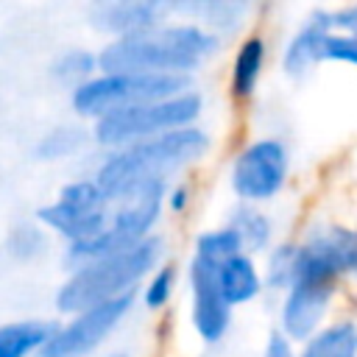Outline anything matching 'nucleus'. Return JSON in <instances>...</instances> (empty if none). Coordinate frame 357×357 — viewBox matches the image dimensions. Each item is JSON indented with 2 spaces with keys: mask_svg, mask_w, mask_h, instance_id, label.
I'll return each mask as SVG.
<instances>
[{
  "mask_svg": "<svg viewBox=\"0 0 357 357\" xmlns=\"http://www.w3.org/2000/svg\"><path fill=\"white\" fill-rule=\"evenodd\" d=\"M298 357H357V324L337 321L318 329L301 349Z\"/></svg>",
  "mask_w": 357,
  "mask_h": 357,
  "instance_id": "nucleus-16",
  "label": "nucleus"
},
{
  "mask_svg": "<svg viewBox=\"0 0 357 357\" xmlns=\"http://www.w3.org/2000/svg\"><path fill=\"white\" fill-rule=\"evenodd\" d=\"M220 257L195 251L190 262V287H192V326L204 343H218L229 332L231 304L220 287Z\"/></svg>",
  "mask_w": 357,
  "mask_h": 357,
  "instance_id": "nucleus-8",
  "label": "nucleus"
},
{
  "mask_svg": "<svg viewBox=\"0 0 357 357\" xmlns=\"http://www.w3.org/2000/svg\"><path fill=\"white\" fill-rule=\"evenodd\" d=\"M45 245H47L45 234L36 226H31V223H22V226L11 229V234H8V254L14 259H20V262L36 259L45 251Z\"/></svg>",
  "mask_w": 357,
  "mask_h": 357,
  "instance_id": "nucleus-22",
  "label": "nucleus"
},
{
  "mask_svg": "<svg viewBox=\"0 0 357 357\" xmlns=\"http://www.w3.org/2000/svg\"><path fill=\"white\" fill-rule=\"evenodd\" d=\"M187 198H190V195H187V187H176V190L170 192L167 204H170V209H173V212H181V209L187 206Z\"/></svg>",
  "mask_w": 357,
  "mask_h": 357,
  "instance_id": "nucleus-27",
  "label": "nucleus"
},
{
  "mask_svg": "<svg viewBox=\"0 0 357 357\" xmlns=\"http://www.w3.org/2000/svg\"><path fill=\"white\" fill-rule=\"evenodd\" d=\"M95 67H100V59H92V53H86V50H64L50 64V73H53L56 81L78 86V84L92 78Z\"/></svg>",
  "mask_w": 357,
  "mask_h": 357,
  "instance_id": "nucleus-20",
  "label": "nucleus"
},
{
  "mask_svg": "<svg viewBox=\"0 0 357 357\" xmlns=\"http://www.w3.org/2000/svg\"><path fill=\"white\" fill-rule=\"evenodd\" d=\"M53 321H14L0 329V357H31L33 351H42L47 340L56 335Z\"/></svg>",
  "mask_w": 357,
  "mask_h": 357,
  "instance_id": "nucleus-15",
  "label": "nucleus"
},
{
  "mask_svg": "<svg viewBox=\"0 0 357 357\" xmlns=\"http://www.w3.org/2000/svg\"><path fill=\"white\" fill-rule=\"evenodd\" d=\"M190 89L184 73H100L73 89V109L81 117H103L109 112L162 100Z\"/></svg>",
  "mask_w": 357,
  "mask_h": 357,
  "instance_id": "nucleus-5",
  "label": "nucleus"
},
{
  "mask_svg": "<svg viewBox=\"0 0 357 357\" xmlns=\"http://www.w3.org/2000/svg\"><path fill=\"white\" fill-rule=\"evenodd\" d=\"M173 284H176V268L173 265L156 268V273L151 276V282L145 287V307L148 310L165 307L170 301V296H173Z\"/></svg>",
  "mask_w": 357,
  "mask_h": 357,
  "instance_id": "nucleus-24",
  "label": "nucleus"
},
{
  "mask_svg": "<svg viewBox=\"0 0 357 357\" xmlns=\"http://www.w3.org/2000/svg\"><path fill=\"white\" fill-rule=\"evenodd\" d=\"M131 304H134V290L73 312L70 324L59 326L56 335L47 340V346L39 354L42 357H86V354H92L117 329V324L126 318Z\"/></svg>",
  "mask_w": 357,
  "mask_h": 357,
  "instance_id": "nucleus-7",
  "label": "nucleus"
},
{
  "mask_svg": "<svg viewBox=\"0 0 357 357\" xmlns=\"http://www.w3.org/2000/svg\"><path fill=\"white\" fill-rule=\"evenodd\" d=\"M165 14H170L167 6L153 0H92L89 6L92 25L103 33H117V36L153 28Z\"/></svg>",
  "mask_w": 357,
  "mask_h": 357,
  "instance_id": "nucleus-11",
  "label": "nucleus"
},
{
  "mask_svg": "<svg viewBox=\"0 0 357 357\" xmlns=\"http://www.w3.org/2000/svg\"><path fill=\"white\" fill-rule=\"evenodd\" d=\"M326 28H335L332 25V14L318 8L312 11V17L307 20V25L290 39V45L284 47V56H282V70L293 78H301L310 67L318 64V42H321V33Z\"/></svg>",
  "mask_w": 357,
  "mask_h": 357,
  "instance_id": "nucleus-13",
  "label": "nucleus"
},
{
  "mask_svg": "<svg viewBox=\"0 0 357 357\" xmlns=\"http://www.w3.org/2000/svg\"><path fill=\"white\" fill-rule=\"evenodd\" d=\"M109 204L112 198L106 195V190L95 181H70L59 190V198L47 206L36 209V220L47 229H53L56 234H61L70 243L86 240L98 231H103L112 218H109Z\"/></svg>",
  "mask_w": 357,
  "mask_h": 357,
  "instance_id": "nucleus-6",
  "label": "nucleus"
},
{
  "mask_svg": "<svg viewBox=\"0 0 357 357\" xmlns=\"http://www.w3.org/2000/svg\"><path fill=\"white\" fill-rule=\"evenodd\" d=\"M201 109H204V98L192 89H184L162 100L126 106V109L98 117L92 137L106 148H123V145H131V142H139V139H148L165 131L192 126L201 117Z\"/></svg>",
  "mask_w": 357,
  "mask_h": 357,
  "instance_id": "nucleus-4",
  "label": "nucleus"
},
{
  "mask_svg": "<svg viewBox=\"0 0 357 357\" xmlns=\"http://www.w3.org/2000/svg\"><path fill=\"white\" fill-rule=\"evenodd\" d=\"M257 0H167V11L187 17L190 22L212 31V33H231L237 31Z\"/></svg>",
  "mask_w": 357,
  "mask_h": 357,
  "instance_id": "nucleus-12",
  "label": "nucleus"
},
{
  "mask_svg": "<svg viewBox=\"0 0 357 357\" xmlns=\"http://www.w3.org/2000/svg\"><path fill=\"white\" fill-rule=\"evenodd\" d=\"M262 64H265V42L259 36H248L240 47H237V56H234V64H231V92L234 98L245 100L257 81H259V73H262Z\"/></svg>",
  "mask_w": 357,
  "mask_h": 357,
  "instance_id": "nucleus-17",
  "label": "nucleus"
},
{
  "mask_svg": "<svg viewBox=\"0 0 357 357\" xmlns=\"http://www.w3.org/2000/svg\"><path fill=\"white\" fill-rule=\"evenodd\" d=\"M287 178V151L279 139H257L240 151L231 167V187L245 201L273 198Z\"/></svg>",
  "mask_w": 357,
  "mask_h": 357,
  "instance_id": "nucleus-9",
  "label": "nucleus"
},
{
  "mask_svg": "<svg viewBox=\"0 0 357 357\" xmlns=\"http://www.w3.org/2000/svg\"><path fill=\"white\" fill-rule=\"evenodd\" d=\"M206 148H209V137L195 126H184L176 131H165V134L123 145V148H112V153L98 167L95 178L106 190V195L117 201L120 195H126L128 190L145 181L165 178L192 165L206 153Z\"/></svg>",
  "mask_w": 357,
  "mask_h": 357,
  "instance_id": "nucleus-2",
  "label": "nucleus"
},
{
  "mask_svg": "<svg viewBox=\"0 0 357 357\" xmlns=\"http://www.w3.org/2000/svg\"><path fill=\"white\" fill-rule=\"evenodd\" d=\"M329 14H332V25L335 28L357 33V3L349 6V8H340V11H329Z\"/></svg>",
  "mask_w": 357,
  "mask_h": 357,
  "instance_id": "nucleus-26",
  "label": "nucleus"
},
{
  "mask_svg": "<svg viewBox=\"0 0 357 357\" xmlns=\"http://www.w3.org/2000/svg\"><path fill=\"white\" fill-rule=\"evenodd\" d=\"M337 282L321 276H296L284 293L279 324L290 340H310L324 321Z\"/></svg>",
  "mask_w": 357,
  "mask_h": 357,
  "instance_id": "nucleus-10",
  "label": "nucleus"
},
{
  "mask_svg": "<svg viewBox=\"0 0 357 357\" xmlns=\"http://www.w3.org/2000/svg\"><path fill=\"white\" fill-rule=\"evenodd\" d=\"M296 254L298 245H279L271 251L268 257V284L271 287H290L293 276H296Z\"/></svg>",
  "mask_w": 357,
  "mask_h": 357,
  "instance_id": "nucleus-23",
  "label": "nucleus"
},
{
  "mask_svg": "<svg viewBox=\"0 0 357 357\" xmlns=\"http://www.w3.org/2000/svg\"><path fill=\"white\" fill-rule=\"evenodd\" d=\"M321 61H337V64L357 67V33L326 28L318 42V64Z\"/></svg>",
  "mask_w": 357,
  "mask_h": 357,
  "instance_id": "nucleus-21",
  "label": "nucleus"
},
{
  "mask_svg": "<svg viewBox=\"0 0 357 357\" xmlns=\"http://www.w3.org/2000/svg\"><path fill=\"white\" fill-rule=\"evenodd\" d=\"M159 257H162V240L148 234L145 240H139L117 254L86 262V265L75 268L73 276L59 287L56 307L61 312H78L84 307L131 293L137 287V282L156 268Z\"/></svg>",
  "mask_w": 357,
  "mask_h": 357,
  "instance_id": "nucleus-3",
  "label": "nucleus"
},
{
  "mask_svg": "<svg viewBox=\"0 0 357 357\" xmlns=\"http://www.w3.org/2000/svg\"><path fill=\"white\" fill-rule=\"evenodd\" d=\"M153 3H165V6H167V0H153Z\"/></svg>",
  "mask_w": 357,
  "mask_h": 357,
  "instance_id": "nucleus-28",
  "label": "nucleus"
},
{
  "mask_svg": "<svg viewBox=\"0 0 357 357\" xmlns=\"http://www.w3.org/2000/svg\"><path fill=\"white\" fill-rule=\"evenodd\" d=\"M229 226L237 231V237H240V243H243L245 251H259V248H265V245L271 243L273 226H271L268 215L259 212V209H254V206H240V209H234Z\"/></svg>",
  "mask_w": 357,
  "mask_h": 357,
  "instance_id": "nucleus-18",
  "label": "nucleus"
},
{
  "mask_svg": "<svg viewBox=\"0 0 357 357\" xmlns=\"http://www.w3.org/2000/svg\"><path fill=\"white\" fill-rule=\"evenodd\" d=\"M218 276H220L223 296H226V301H229L231 307L251 301V298L259 293V287H262L259 271H257L254 259H251L245 251H237V254H231L229 259H223L220 268H218Z\"/></svg>",
  "mask_w": 357,
  "mask_h": 357,
  "instance_id": "nucleus-14",
  "label": "nucleus"
},
{
  "mask_svg": "<svg viewBox=\"0 0 357 357\" xmlns=\"http://www.w3.org/2000/svg\"><path fill=\"white\" fill-rule=\"evenodd\" d=\"M89 134L81 126H56L50 128L39 142H36V156L39 159H64L86 148Z\"/></svg>",
  "mask_w": 357,
  "mask_h": 357,
  "instance_id": "nucleus-19",
  "label": "nucleus"
},
{
  "mask_svg": "<svg viewBox=\"0 0 357 357\" xmlns=\"http://www.w3.org/2000/svg\"><path fill=\"white\" fill-rule=\"evenodd\" d=\"M220 47V36L195 25H153L128 36H117L100 50L106 73H192Z\"/></svg>",
  "mask_w": 357,
  "mask_h": 357,
  "instance_id": "nucleus-1",
  "label": "nucleus"
},
{
  "mask_svg": "<svg viewBox=\"0 0 357 357\" xmlns=\"http://www.w3.org/2000/svg\"><path fill=\"white\" fill-rule=\"evenodd\" d=\"M262 357H296L293 354V346H290V337L284 332H271L268 340H265Z\"/></svg>",
  "mask_w": 357,
  "mask_h": 357,
  "instance_id": "nucleus-25",
  "label": "nucleus"
}]
</instances>
